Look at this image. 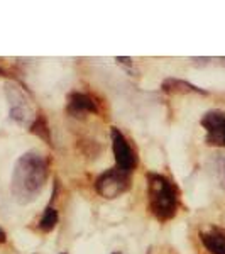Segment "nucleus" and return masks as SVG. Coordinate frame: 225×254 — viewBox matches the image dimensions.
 I'll list each match as a JSON object with an SVG mask.
<instances>
[{"label":"nucleus","instance_id":"nucleus-9","mask_svg":"<svg viewBox=\"0 0 225 254\" xmlns=\"http://www.w3.org/2000/svg\"><path fill=\"white\" fill-rule=\"evenodd\" d=\"M163 90L166 93H190V92H195V93H203L205 95V90L195 87V85L188 83L185 80H178V78H168L163 81Z\"/></svg>","mask_w":225,"mask_h":254},{"label":"nucleus","instance_id":"nucleus-14","mask_svg":"<svg viewBox=\"0 0 225 254\" xmlns=\"http://www.w3.org/2000/svg\"><path fill=\"white\" fill-rule=\"evenodd\" d=\"M0 75H5V71H3V69H2V68H0Z\"/></svg>","mask_w":225,"mask_h":254},{"label":"nucleus","instance_id":"nucleus-15","mask_svg":"<svg viewBox=\"0 0 225 254\" xmlns=\"http://www.w3.org/2000/svg\"><path fill=\"white\" fill-rule=\"evenodd\" d=\"M113 254H118V253H113Z\"/></svg>","mask_w":225,"mask_h":254},{"label":"nucleus","instance_id":"nucleus-6","mask_svg":"<svg viewBox=\"0 0 225 254\" xmlns=\"http://www.w3.org/2000/svg\"><path fill=\"white\" fill-rule=\"evenodd\" d=\"M202 126L207 129V144L224 146L225 144V114L220 110L207 112L202 119Z\"/></svg>","mask_w":225,"mask_h":254},{"label":"nucleus","instance_id":"nucleus-5","mask_svg":"<svg viewBox=\"0 0 225 254\" xmlns=\"http://www.w3.org/2000/svg\"><path fill=\"white\" fill-rule=\"evenodd\" d=\"M112 147H113V156H115V168L122 173L129 175L136 166V154L130 149L127 139L118 129H112Z\"/></svg>","mask_w":225,"mask_h":254},{"label":"nucleus","instance_id":"nucleus-8","mask_svg":"<svg viewBox=\"0 0 225 254\" xmlns=\"http://www.w3.org/2000/svg\"><path fill=\"white\" fill-rule=\"evenodd\" d=\"M203 246L212 254H225V232L214 229L210 232H203L202 234Z\"/></svg>","mask_w":225,"mask_h":254},{"label":"nucleus","instance_id":"nucleus-12","mask_svg":"<svg viewBox=\"0 0 225 254\" xmlns=\"http://www.w3.org/2000/svg\"><path fill=\"white\" fill-rule=\"evenodd\" d=\"M31 130L34 134H38L41 139H44L46 142H49V129H48V124H46V119L43 116L36 117V121L32 122L31 126Z\"/></svg>","mask_w":225,"mask_h":254},{"label":"nucleus","instance_id":"nucleus-7","mask_svg":"<svg viewBox=\"0 0 225 254\" xmlns=\"http://www.w3.org/2000/svg\"><path fill=\"white\" fill-rule=\"evenodd\" d=\"M69 114L80 117L87 112H98L97 104L93 102V98H90L85 93H71L69 95V104H68Z\"/></svg>","mask_w":225,"mask_h":254},{"label":"nucleus","instance_id":"nucleus-2","mask_svg":"<svg viewBox=\"0 0 225 254\" xmlns=\"http://www.w3.org/2000/svg\"><path fill=\"white\" fill-rule=\"evenodd\" d=\"M147 183H149V205L153 214L159 220L173 219L176 214L178 196L171 182L161 175L151 173L147 176Z\"/></svg>","mask_w":225,"mask_h":254},{"label":"nucleus","instance_id":"nucleus-3","mask_svg":"<svg viewBox=\"0 0 225 254\" xmlns=\"http://www.w3.org/2000/svg\"><path fill=\"white\" fill-rule=\"evenodd\" d=\"M5 97L9 102V116L12 121L17 122L19 126L31 127L32 122L36 121V114L22 87H19L14 81H7Z\"/></svg>","mask_w":225,"mask_h":254},{"label":"nucleus","instance_id":"nucleus-11","mask_svg":"<svg viewBox=\"0 0 225 254\" xmlns=\"http://www.w3.org/2000/svg\"><path fill=\"white\" fill-rule=\"evenodd\" d=\"M56 224H58V210L53 208V207H48L46 210H44L43 217H41V220H39L41 231H44V232L53 231Z\"/></svg>","mask_w":225,"mask_h":254},{"label":"nucleus","instance_id":"nucleus-13","mask_svg":"<svg viewBox=\"0 0 225 254\" xmlns=\"http://www.w3.org/2000/svg\"><path fill=\"white\" fill-rule=\"evenodd\" d=\"M5 237H7V236H5V232H3L2 229H0V244L5 243Z\"/></svg>","mask_w":225,"mask_h":254},{"label":"nucleus","instance_id":"nucleus-1","mask_svg":"<svg viewBox=\"0 0 225 254\" xmlns=\"http://www.w3.org/2000/svg\"><path fill=\"white\" fill-rule=\"evenodd\" d=\"M48 180V161L38 151L24 153L15 161L10 180V191L20 205L31 203L43 191Z\"/></svg>","mask_w":225,"mask_h":254},{"label":"nucleus","instance_id":"nucleus-4","mask_svg":"<svg viewBox=\"0 0 225 254\" xmlns=\"http://www.w3.org/2000/svg\"><path fill=\"white\" fill-rule=\"evenodd\" d=\"M97 191L105 198H115L120 193H124L129 188V175L118 171L117 168L100 175L95 182Z\"/></svg>","mask_w":225,"mask_h":254},{"label":"nucleus","instance_id":"nucleus-10","mask_svg":"<svg viewBox=\"0 0 225 254\" xmlns=\"http://www.w3.org/2000/svg\"><path fill=\"white\" fill-rule=\"evenodd\" d=\"M208 170L220 187L225 188V154H214L208 161Z\"/></svg>","mask_w":225,"mask_h":254},{"label":"nucleus","instance_id":"nucleus-16","mask_svg":"<svg viewBox=\"0 0 225 254\" xmlns=\"http://www.w3.org/2000/svg\"><path fill=\"white\" fill-rule=\"evenodd\" d=\"M63 254H66V253H63Z\"/></svg>","mask_w":225,"mask_h":254}]
</instances>
